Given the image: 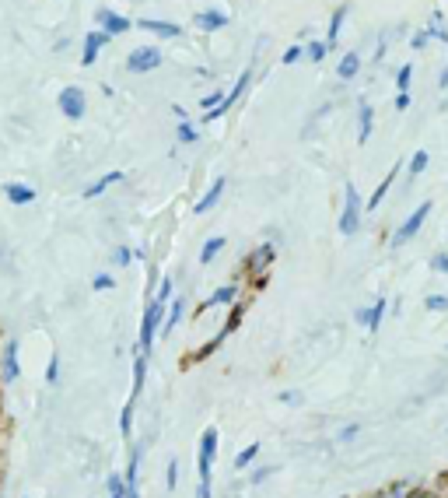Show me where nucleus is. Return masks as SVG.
I'll return each mask as SVG.
<instances>
[{"instance_id":"9b49d317","label":"nucleus","mask_w":448,"mask_h":498,"mask_svg":"<svg viewBox=\"0 0 448 498\" xmlns=\"http://www.w3.org/2000/svg\"><path fill=\"white\" fill-rule=\"evenodd\" d=\"M140 463H144V439L130 442V453H126V470H123L126 488H140Z\"/></svg>"},{"instance_id":"58836bf2","label":"nucleus","mask_w":448,"mask_h":498,"mask_svg":"<svg viewBox=\"0 0 448 498\" xmlns=\"http://www.w3.org/2000/svg\"><path fill=\"white\" fill-rule=\"evenodd\" d=\"M133 263V249L130 246H116L112 249V267H130Z\"/></svg>"},{"instance_id":"f704fd0d","label":"nucleus","mask_w":448,"mask_h":498,"mask_svg":"<svg viewBox=\"0 0 448 498\" xmlns=\"http://www.w3.org/2000/svg\"><path fill=\"white\" fill-rule=\"evenodd\" d=\"M428 162H431V155H428L424 148H417V151L410 155V165H406V169H410V176H420V172L428 169Z\"/></svg>"},{"instance_id":"3c124183","label":"nucleus","mask_w":448,"mask_h":498,"mask_svg":"<svg viewBox=\"0 0 448 498\" xmlns=\"http://www.w3.org/2000/svg\"><path fill=\"white\" fill-rule=\"evenodd\" d=\"M428 39H431L428 32H417V35L410 39V46H413V49H424V46H428Z\"/></svg>"},{"instance_id":"ddd939ff","label":"nucleus","mask_w":448,"mask_h":498,"mask_svg":"<svg viewBox=\"0 0 448 498\" xmlns=\"http://www.w3.org/2000/svg\"><path fill=\"white\" fill-rule=\"evenodd\" d=\"M224 186H228V179H224V176H217V179L207 186V194L193 203V214H210V211L217 207V200L224 197Z\"/></svg>"},{"instance_id":"bb28decb","label":"nucleus","mask_w":448,"mask_h":498,"mask_svg":"<svg viewBox=\"0 0 448 498\" xmlns=\"http://www.w3.org/2000/svg\"><path fill=\"white\" fill-rule=\"evenodd\" d=\"M246 312H249V302H235V305L228 309V319H224V326H221V330H224V333L231 337V333H235V330L242 326V319H246Z\"/></svg>"},{"instance_id":"412c9836","label":"nucleus","mask_w":448,"mask_h":498,"mask_svg":"<svg viewBox=\"0 0 448 498\" xmlns=\"http://www.w3.org/2000/svg\"><path fill=\"white\" fill-rule=\"evenodd\" d=\"M375 134V109L368 102H361V112H358V144H368Z\"/></svg>"},{"instance_id":"9d476101","label":"nucleus","mask_w":448,"mask_h":498,"mask_svg":"<svg viewBox=\"0 0 448 498\" xmlns=\"http://www.w3.org/2000/svg\"><path fill=\"white\" fill-rule=\"evenodd\" d=\"M133 383H130V400L137 403L140 393H144V386H147V365H151V355L147 351H140L137 344H133Z\"/></svg>"},{"instance_id":"4c0bfd02","label":"nucleus","mask_w":448,"mask_h":498,"mask_svg":"<svg viewBox=\"0 0 448 498\" xmlns=\"http://www.w3.org/2000/svg\"><path fill=\"white\" fill-rule=\"evenodd\" d=\"M361 428H364L361 421H354V425H344V428L337 432V442H340V446H347V442H354V439H358V435H361Z\"/></svg>"},{"instance_id":"f8f14e48","label":"nucleus","mask_w":448,"mask_h":498,"mask_svg":"<svg viewBox=\"0 0 448 498\" xmlns=\"http://www.w3.org/2000/svg\"><path fill=\"white\" fill-rule=\"evenodd\" d=\"M273 260H277V246H273V242H263L260 249H253V253L246 256V267H249L256 278H267V271H270Z\"/></svg>"},{"instance_id":"b1692460","label":"nucleus","mask_w":448,"mask_h":498,"mask_svg":"<svg viewBox=\"0 0 448 498\" xmlns=\"http://www.w3.org/2000/svg\"><path fill=\"white\" fill-rule=\"evenodd\" d=\"M133 414H137V403L126 400L123 410H119V435H123V442H133Z\"/></svg>"},{"instance_id":"79ce46f5","label":"nucleus","mask_w":448,"mask_h":498,"mask_svg":"<svg viewBox=\"0 0 448 498\" xmlns=\"http://www.w3.org/2000/svg\"><path fill=\"white\" fill-rule=\"evenodd\" d=\"M155 299H158V302H165V305H169V302L176 299V281H172V278H165V281L158 285V295H155Z\"/></svg>"},{"instance_id":"6ab92c4d","label":"nucleus","mask_w":448,"mask_h":498,"mask_svg":"<svg viewBox=\"0 0 448 498\" xmlns=\"http://www.w3.org/2000/svg\"><path fill=\"white\" fill-rule=\"evenodd\" d=\"M116 183H123V172L119 169H112V172H105V176H98L95 183H88L85 186V200H95V197H102L109 186H116Z\"/></svg>"},{"instance_id":"c03bdc74","label":"nucleus","mask_w":448,"mask_h":498,"mask_svg":"<svg viewBox=\"0 0 448 498\" xmlns=\"http://www.w3.org/2000/svg\"><path fill=\"white\" fill-rule=\"evenodd\" d=\"M410 78H413V67H410V64H403V67H399V74H396V88H399V92H410Z\"/></svg>"},{"instance_id":"6e6d98bb","label":"nucleus","mask_w":448,"mask_h":498,"mask_svg":"<svg viewBox=\"0 0 448 498\" xmlns=\"http://www.w3.org/2000/svg\"><path fill=\"white\" fill-rule=\"evenodd\" d=\"M445 351H448V344H445Z\"/></svg>"},{"instance_id":"c85d7f7f","label":"nucleus","mask_w":448,"mask_h":498,"mask_svg":"<svg viewBox=\"0 0 448 498\" xmlns=\"http://www.w3.org/2000/svg\"><path fill=\"white\" fill-rule=\"evenodd\" d=\"M358 71H361V57L358 53H347V57L340 60V67H337V78H340V81H354Z\"/></svg>"},{"instance_id":"c756f323","label":"nucleus","mask_w":448,"mask_h":498,"mask_svg":"<svg viewBox=\"0 0 448 498\" xmlns=\"http://www.w3.org/2000/svg\"><path fill=\"white\" fill-rule=\"evenodd\" d=\"M273 474H277V467H273V463H260V467H249V478H246V485H249V488H260V485H267Z\"/></svg>"},{"instance_id":"f03ea898","label":"nucleus","mask_w":448,"mask_h":498,"mask_svg":"<svg viewBox=\"0 0 448 498\" xmlns=\"http://www.w3.org/2000/svg\"><path fill=\"white\" fill-rule=\"evenodd\" d=\"M165 312H169V305L158 299H151L144 305V316H140V337H137V348L140 351H155V337L162 333V323H165Z\"/></svg>"},{"instance_id":"39448f33","label":"nucleus","mask_w":448,"mask_h":498,"mask_svg":"<svg viewBox=\"0 0 448 498\" xmlns=\"http://www.w3.org/2000/svg\"><path fill=\"white\" fill-rule=\"evenodd\" d=\"M18 379H21V340L7 337L0 344V386L11 390Z\"/></svg>"},{"instance_id":"09e8293b","label":"nucleus","mask_w":448,"mask_h":498,"mask_svg":"<svg viewBox=\"0 0 448 498\" xmlns=\"http://www.w3.org/2000/svg\"><path fill=\"white\" fill-rule=\"evenodd\" d=\"M354 323L368 330V323H371V305H358V309H354Z\"/></svg>"},{"instance_id":"a211bd4d","label":"nucleus","mask_w":448,"mask_h":498,"mask_svg":"<svg viewBox=\"0 0 448 498\" xmlns=\"http://www.w3.org/2000/svg\"><path fill=\"white\" fill-rule=\"evenodd\" d=\"M144 32H155V35H162V39H179L182 28L176 25V21H155V18H140L137 21Z\"/></svg>"},{"instance_id":"c9c22d12","label":"nucleus","mask_w":448,"mask_h":498,"mask_svg":"<svg viewBox=\"0 0 448 498\" xmlns=\"http://www.w3.org/2000/svg\"><path fill=\"white\" fill-rule=\"evenodd\" d=\"M112 288H116V278H112L109 271H102V274H95V278H91V292H98V295H102V292H112Z\"/></svg>"},{"instance_id":"4be33fe9","label":"nucleus","mask_w":448,"mask_h":498,"mask_svg":"<svg viewBox=\"0 0 448 498\" xmlns=\"http://www.w3.org/2000/svg\"><path fill=\"white\" fill-rule=\"evenodd\" d=\"M105 42H109L105 32H88V35H85V53H81V64H85V67H91V64L98 60V49H102Z\"/></svg>"},{"instance_id":"0eeeda50","label":"nucleus","mask_w":448,"mask_h":498,"mask_svg":"<svg viewBox=\"0 0 448 498\" xmlns=\"http://www.w3.org/2000/svg\"><path fill=\"white\" fill-rule=\"evenodd\" d=\"M249 81H253V67H246V71H242V78H238V81H235V88H231V92L221 99V105H214V109H207V112H203V123H214V119H221V116H224V112H228L235 102L246 95Z\"/></svg>"},{"instance_id":"5fc2aeb1","label":"nucleus","mask_w":448,"mask_h":498,"mask_svg":"<svg viewBox=\"0 0 448 498\" xmlns=\"http://www.w3.org/2000/svg\"><path fill=\"white\" fill-rule=\"evenodd\" d=\"M0 498H4V488H0Z\"/></svg>"},{"instance_id":"423d86ee","label":"nucleus","mask_w":448,"mask_h":498,"mask_svg":"<svg viewBox=\"0 0 448 498\" xmlns=\"http://www.w3.org/2000/svg\"><path fill=\"white\" fill-rule=\"evenodd\" d=\"M56 109L67 116V119H85V112H88V99H85V88H78V85H67L60 95H56Z\"/></svg>"},{"instance_id":"5701e85b","label":"nucleus","mask_w":448,"mask_h":498,"mask_svg":"<svg viewBox=\"0 0 448 498\" xmlns=\"http://www.w3.org/2000/svg\"><path fill=\"white\" fill-rule=\"evenodd\" d=\"M260 453H263V446L260 442H253V446H246V449H238L235 453V460H231V467L242 474V470H249V467H256V460H260Z\"/></svg>"},{"instance_id":"f3484780","label":"nucleus","mask_w":448,"mask_h":498,"mask_svg":"<svg viewBox=\"0 0 448 498\" xmlns=\"http://www.w3.org/2000/svg\"><path fill=\"white\" fill-rule=\"evenodd\" d=\"M95 18H98V25L105 28V35H123V32L133 28V21H126L123 14H112V11H105V7H102Z\"/></svg>"},{"instance_id":"a878e982","label":"nucleus","mask_w":448,"mask_h":498,"mask_svg":"<svg viewBox=\"0 0 448 498\" xmlns=\"http://www.w3.org/2000/svg\"><path fill=\"white\" fill-rule=\"evenodd\" d=\"M221 249H224V235H210V239L200 246V263H203V267L214 263V260L221 256Z\"/></svg>"},{"instance_id":"8fccbe9b","label":"nucleus","mask_w":448,"mask_h":498,"mask_svg":"<svg viewBox=\"0 0 448 498\" xmlns=\"http://www.w3.org/2000/svg\"><path fill=\"white\" fill-rule=\"evenodd\" d=\"M406 498H442V495H438L435 488H413V492H410Z\"/></svg>"},{"instance_id":"dca6fc26","label":"nucleus","mask_w":448,"mask_h":498,"mask_svg":"<svg viewBox=\"0 0 448 498\" xmlns=\"http://www.w3.org/2000/svg\"><path fill=\"white\" fill-rule=\"evenodd\" d=\"M399 165H403V162H396V165H392V169L385 172V179H382V183L375 186V194H371V200L364 203V211H378V207H382V200L389 197V190H392V183L399 179Z\"/></svg>"},{"instance_id":"1a4fd4ad","label":"nucleus","mask_w":448,"mask_h":498,"mask_svg":"<svg viewBox=\"0 0 448 498\" xmlns=\"http://www.w3.org/2000/svg\"><path fill=\"white\" fill-rule=\"evenodd\" d=\"M235 302H238V281H231V285H221V288H214V292H210L207 299L196 305V312H193V316L200 319V316H203V312H210L214 305H224V309H231Z\"/></svg>"},{"instance_id":"e433bc0d","label":"nucleus","mask_w":448,"mask_h":498,"mask_svg":"<svg viewBox=\"0 0 448 498\" xmlns=\"http://www.w3.org/2000/svg\"><path fill=\"white\" fill-rule=\"evenodd\" d=\"M176 137H179L182 144H196V141H200V130H196V126H193L189 119H182L179 130H176Z\"/></svg>"},{"instance_id":"20e7f679","label":"nucleus","mask_w":448,"mask_h":498,"mask_svg":"<svg viewBox=\"0 0 448 498\" xmlns=\"http://www.w3.org/2000/svg\"><path fill=\"white\" fill-rule=\"evenodd\" d=\"M431 211H435V203H431V200H424L417 211H410V218H406V221H403V225L392 232V239H389V249H403L406 242H413V239H417V232L424 228V221L431 218Z\"/></svg>"},{"instance_id":"37998d69","label":"nucleus","mask_w":448,"mask_h":498,"mask_svg":"<svg viewBox=\"0 0 448 498\" xmlns=\"http://www.w3.org/2000/svg\"><path fill=\"white\" fill-rule=\"evenodd\" d=\"M277 400H280L284 407H301V403H305V397H301L298 390H280V393H277Z\"/></svg>"},{"instance_id":"a18cd8bd","label":"nucleus","mask_w":448,"mask_h":498,"mask_svg":"<svg viewBox=\"0 0 448 498\" xmlns=\"http://www.w3.org/2000/svg\"><path fill=\"white\" fill-rule=\"evenodd\" d=\"M326 46H329V42H308V60H312V64H322V60H326Z\"/></svg>"},{"instance_id":"ea45409f","label":"nucleus","mask_w":448,"mask_h":498,"mask_svg":"<svg viewBox=\"0 0 448 498\" xmlns=\"http://www.w3.org/2000/svg\"><path fill=\"white\" fill-rule=\"evenodd\" d=\"M165 488H169V492L179 488V460H176V456H172L169 467H165Z\"/></svg>"},{"instance_id":"393cba45","label":"nucleus","mask_w":448,"mask_h":498,"mask_svg":"<svg viewBox=\"0 0 448 498\" xmlns=\"http://www.w3.org/2000/svg\"><path fill=\"white\" fill-rule=\"evenodd\" d=\"M196 25H200L203 32H217V28L228 25V14H221V11H200V14H196Z\"/></svg>"},{"instance_id":"7ed1b4c3","label":"nucleus","mask_w":448,"mask_h":498,"mask_svg":"<svg viewBox=\"0 0 448 498\" xmlns=\"http://www.w3.org/2000/svg\"><path fill=\"white\" fill-rule=\"evenodd\" d=\"M361 221H364V203H361L358 186L347 179V186H344V211H340L337 228H340V235H358Z\"/></svg>"},{"instance_id":"2f4dec72","label":"nucleus","mask_w":448,"mask_h":498,"mask_svg":"<svg viewBox=\"0 0 448 498\" xmlns=\"http://www.w3.org/2000/svg\"><path fill=\"white\" fill-rule=\"evenodd\" d=\"M385 312H389V299L371 302V323H368V333H378V330H382V319H385Z\"/></svg>"},{"instance_id":"473e14b6","label":"nucleus","mask_w":448,"mask_h":498,"mask_svg":"<svg viewBox=\"0 0 448 498\" xmlns=\"http://www.w3.org/2000/svg\"><path fill=\"white\" fill-rule=\"evenodd\" d=\"M413 488H417L413 481H392V485H385V488H382V495H385V498H406Z\"/></svg>"},{"instance_id":"aec40b11","label":"nucleus","mask_w":448,"mask_h":498,"mask_svg":"<svg viewBox=\"0 0 448 498\" xmlns=\"http://www.w3.org/2000/svg\"><path fill=\"white\" fill-rule=\"evenodd\" d=\"M224 340H228V333H224V330H217V333H214L207 344H200V351H193V355L186 358V365H200V362H207V358H210V355H214V351L224 344Z\"/></svg>"},{"instance_id":"6e6552de","label":"nucleus","mask_w":448,"mask_h":498,"mask_svg":"<svg viewBox=\"0 0 448 498\" xmlns=\"http://www.w3.org/2000/svg\"><path fill=\"white\" fill-rule=\"evenodd\" d=\"M162 67V49L158 46H140L126 57V71L130 74H147V71H158Z\"/></svg>"},{"instance_id":"cd10ccee","label":"nucleus","mask_w":448,"mask_h":498,"mask_svg":"<svg viewBox=\"0 0 448 498\" xmlns=\"http://www.w3.org/2000/svg\"><path fill=\"white\" fill-rule=\"evenodd\" d=\"M60 379H63V362H60V355H49L46 372H42V383H46L49 390H56V386H60Z\"/></svg>"},{"instance_id":"49530a36","label":"nucleus","mask_w":448,"mask_h":498,"mask_svg":"<svg viewBox=\"0 0 448 498\" xmlns=\"http://www.w3.org/2000/svg\"><path fill=\"white\" fill-rule=\"evenodd\" d=\"M431 271H435V274H445V278H448V253H445V249L431 256Z\"/></svg>"},{"instance_id":"864d4df0","label":"nucleus","mask_w":448,"mask_h":498,"mask_svg":"<svg viewBox=\"0 0 448 498\" xmlns=\"http://www.w3.org/2000/svg\"><path fill=\"white\" fill-rule=\"evenodd\" d=\"M368 498H385V495H382V492H375V495H368Z\"/></svg>"},{"instance_id":"de8ad7c7","label":"nucleus","mask_w":448,"mask_h":498,"mask_svg":"<svg viewBox=\"0 0 448 498\" xmlns=\"http://www.w3.org/2000/svg\"><path fill=\"white\" fill-rule=\"evenodd\" d=\"M301 57H305V49H301V46H291V49L280 57V64H284V67H291V64H298Z\"/></svg>"},{"instance_id":"f257e3e1","label":"nucleus","mask_w":448,"mask_h":498,"mask_svg":"<svg viewBox=\"0 0 448 498\" xmlns=\"http://www.w3.org/2000/svg\"><path fill=\"white\" fill-rule=\"evenodd\" d=\"M217 442H221V432H217L214 425H210V428H203V435H200V446H196V485H214Z\"/></svg>"},{"instance_id":"4468645a","label":"nucleus","mask_w":448,"mask_h":498,"mask_svg":"<svg viewBox=\"0 0 448 498\" xmlns=\"http://www.w3.org/2000/svg\"><path fill=\"white\" fill-rule=\"evenodd\" d=\"M0 194L7 197V203H14V207H28V203H35V186H28V183H4L0 186Z\"/></svg>"},{"instance_id":"7c9ffc66","label":"nucleus","mask_w":448,"mask_h":498,"mask_svg":"<svg viewBox=\"0 0 448 498\" xmlns=\"http://www.w3.org/2000/svg\"><path fill=\"white\" fill-rule=\"evenodd\" d=\"M105 498H126V481H123L119 470H112L105 478Z\"/></svg>"},{"instance_id":"72a5a7b5","label":"nucleus","mask_w":448,"mask_h":498,"mask_svg":"<svg viewBox=\"0 0 448 498\" xmlns=\"http://www.w3.org/2000/svg\"><path fill=\"white\" fill-rule=\"evenodd\" d=\"M344 18H347V4L337 7V14H333V21H329V32H326V42H337V35L344 32Z\"/></svg>"},{"instance_id":"2eb2a0df","label":"nucleus","mask_w":448,"mask_h":498,"mask_svg":"<svg viewBox=\"0 0 448 498\" xmlns=\"http://www.w3.org/2000/svg\"><path fill=\"white\" fill-rule=\"evenodd\" d=\"M186 312H189V302L176 295V299L169 302V312H165V323H162V337H169V333H176L179 330V323L186 319Z\"/></svg>"},{"instance_id":"a19ab883","label":"nucleus","mask_w":448,"mask_h":498,"mask_svg":"<svg viewBox=\"0 0 448 498\" xmlns=\"http://www.w3.org/2000/svg\"><path fill=\"white\" fill-rule=\"evenodd\" d=\"M424 309H428V312H448V295H442V292L428 295V299H424Z\"/></svg>"},{"instance_id":"603ef678","label":"nucleus","mask_w":448,"mask_h":498,"mask_svg":"<svg viewBox=\"0 0 448 498\" xmlns=\"http://www.w3.org/2000/svg\"><path fill=\"white\" fill-rule=\"evenodd\" d=\"M392 105H396L399 112H403V109H410V92H399V95H396V102H392Z\"/></svg>"}]
</instances>
